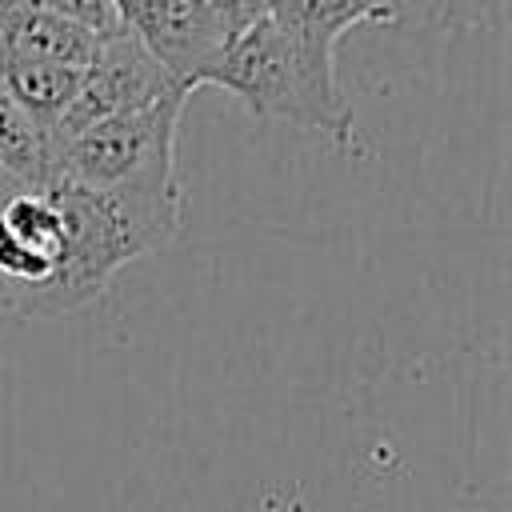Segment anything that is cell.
Here are the masks:
<instances>
[{"label":"cell","mask_w":512,"mask_h":512,"mask_svg":"<svg viewBox=\"0 0 512 512\" xmlns=\"http://www.w3.org/2000/svg\"><path fill=\"white\" fill-rule=\"evenodd\" d=\"M12 196H20V192H16V188H12V184H8L4 176H0V204H8Z\"/></svg>","instance_id":"9c48e42d"},{"label":"cell","mask_w":512,"mask_h":512,"mask_svg":"<svg viewBox=\"0 0 512 512\" xmlns=\"http://www.w3.org/2000/svg\"><path fill=\"white\" fill-rule=\"evenodd\" d=\"M172 92H184L164 68L160 60L148 52V44L132 32V28H112L108 36H100L96 60L88 64L72 104L64 108V116L52 124L56 136H72L104 116L128 112V108H144L152 100H164Z\"/></svg>","instance_id":"3957f363"},{"label":"cell","mask_w":512,"mask_h":512,"mask_svg":"<svg viewBox=\"0 0 512 512\" xmlns=\"http://www.w3.org/2000/svg\"><path fill=\"white\" fill-rule=\"evenodd\" d=\"M184 104H188V92H172L144 108H128L72 136H60V184H76L92 192L180 184L176 128H180Z\"/></svg>","instance_id":"7a4b0ae2"},{"label":"cell","mask_w":512,"mask_h":512,"mask_svg":"<svg viewBox=\"0 0 512 512\" xmlns=\"http://www.w3.org/2000/svg\"><path fill=\"white\" fill-rule=\"evenodd\" d=\"M216 88L240 96L260 120H288L336 144L352 140V112L336 84V40L264 8L232 40Z\"/></svg>","instance_id":"6da1fadb"},{"label":"cell","mask_w":512,"mask_h":512,"mask_svg":"<svg viewBox=\"0 0 512 512\" xmlns=\"http://www.w3.org/2000/svg\"><path fill=\"white\" fill-rule=\"evenodd\" d=\"M0 176L16 192H52L60 184V136L0 92Z\"/></svg>","instance_id":"5b68a950"},{"label":"cell","mask_w":512,"mask_h":512,"mask_svg":"<svg viewBox=\"0 0 512 512\" xmlns=\"http://www.w3.org/2000/svg\"><path fill=\"white\" fill-rule=\"evenodd\" d=\"M36 4H44V8H52V12H60V16H68V20L84 24V28H92L96 36H108L112 28H120L112 0H36Z\"/></svg>","instance_id":"ba28073f"},{"label":"cell","mask_w":512,"mask_h":512,"mask_svg":"<svg viewBox=\"0 0 512 512\" xmlns=\"http://www.w3.org/2000/svg\"><path fill=\"white\" fill-rule=\"evenodd\" d=\"M264 12L292 20L300 28H312L340 44V36L352 24H392V0H260Z\"/></svg>","instance_id":"8992f818"},{"label":"cell","mask_w":512,"mask_h":512,"mask_svg":"<svg viewBox=\"0 0 512 512\" xmlns=\"http://www.w3.org/2000/svg\"><path fill=\"white\" fill-rule=\"evenodd\" d=\"M508 0H392V24L436 32H488L504 24Z\"/></svg>","instance_id":"52a82bcc"},{"label":"cell","mask_w":512,"mask_h":512,"mask_svg":"<svg viewBox=\"0 0 512 512\" xmlns=\"http://www.w3.org/2000/svg\"><path fill=\"white\" fill-rule=\"evenodd\" d=\"M100 36L36 0H0V60H32L88 72Z\"/></svg>","instance_id":"277c9868"}]
</instances>
